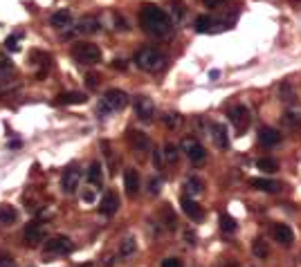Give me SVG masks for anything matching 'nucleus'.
Returning a JSON list of instances; mask_svg holds the SVG:
<instances>
[{"label": "nucleus", "instance_id": "393cba45", "mask_svg": "<svg viewBox=\"0 0 301 267\" xmlns=\"http://www.w3.org/2000/svg\"><path fill=\"white\" fill-rule=\"evenodd\" d=\"M135 251H137V240H135L133 236H128V238H124L122 243H119V256L128 258V256H133Z\"/></svg>", "mask_w": 301, "mask_h": 267}, {"label": "nucleus", "instance_id": "2f4dec72", "mask_svg": "<svg viewBox=\"0 0 301 267\" xmlns=\"http://www.w3.org/2000/svg\"><path fill=\"white\" fill-rule=\"evenodd\" d=\"M164 157H167L169 164H175L178 162V148H175L173 144H167L164 146Z\"/></svg>", "mask_w": 301, "mask_h": 267}, {"label": "nucleus", "instance_id": "4be33fe9", "mask_svg": "<svg viewBox=\"0 0 301 267\" xmlns=\"http://www.w3.org/2000/svg\"><path fill=\"white\" fill-rule=\"evenodd\" d=\"M249 186H254V189H259V191H267V193L279 191L277 182L265 180V178H252V180H249Z\"/></svg>", "mask_w": 301, "mask_h": 267}, {"label": "nucleus", "instance_id": "39448f33", "mask_svg": "<svg viewBox=\"0 0 301 267\" xmlns=\"http://www.w3.org/2000/svg\"><path fill=\"white\" fill-rule=\"evenodd\" d=\"M227 117H229V122L234 124V128H236L238 133H245V130L249 128V122H252L249 110L245 108V106H232L229 112H227Z\"/></svg>", "mask_w": 301, "mask_h": 267}, {"label": "nucleus", "instance_id": "ddd939ff", "mask_svg": "<svg viewBox=\"0 0 301 267\" xmlns=\"http://www.w3.org/2000/svg\"><path fill=\"white\" fill-rule=\"evenodd\" d=\"M117 209H119V197H117L115 191H108L104 197H101V204H99V211L104 215H115Z\"/></svg>", "mask_w": 301, "mask_h": 267}, {"label": "nucleus", "instance_id": "a18cd8bd", "mask_svg": "<svg viewBox=\"0 0 301 267\" xmlns=\"http://www.w3.org/2000/svg\"><path fill=\"white\" fill-rule=\"evenodd\" d=\"M185 240H189V243L193 245V240H196V236H193V231H185Z\"/></svg>", "mask_w": 301, "mask_h": 267}, {"label": "nucleus", "instance_id": "37998d69", "mask_svg": "<svg viewBox=\"0 0 301 267\" xmlns=\"http://www.w3.org/2000/svg\"><path fill=\"white\" fill-rule=\"evenodd\" d=\"M162 267H182V265H180L178 258H167V261H162Z\"/></svg>", "mask_w": 301, "mask_h": 267}, {"label": "nucleus", "instance_id": "7c9ffc66", "mask_svg": "<svg viewBox=\"0 0 301 267\" xmlns=\"http://www.w3.org/2000/svg\"><path fill=\"white\" fill-rule=\"evenodd\" d=\"M283 124L290 128H295V126H301V115L299 112H285L283 115Z\"/></svg>", "mask_w": 301, "mask_h": 267}, {"label": "nucleus", "instance_id": "b1692460", "mask_svg": "<svg viewBox=\"0 0 301 267\" xmlns=\"http://www.w3.org/2000/svg\"><path fill=\"white\" fill-rule=\"evenodd\" d=\"M88 182H90L93 186H101V182H104V173H101V164L99 162L90 164V169H88Z\"/></svg>", "mask_w": 301, "mask_h": 267}, {"label": "nucleus", "instance_id": "aec40b11", "mask_svg": "<svg viewBox=\"0 0 301 267\" xmlns=\"http://www.w3.org/2000/svg\"><path fill=\"white\" fill-rule=\"evenodd\" d=\"M211 137H214V144L218 148H227L229 146V137H227V130L223 124H211Z\"/></svg>", "mask_w": 301, "mask_h": 267}, {"label": "nucleus", "instance_id": "20e7f679", "mask_svg": "<svg viewBox=\"0 0 301 267\" xmlns=\"http://www.w3.org/2000/svg\"><path fill=\"white\" fill-rule=\"evenodd\" d=\"M72 56L83 65H93L101 61V50L94 43H75L72 45Z\"/></svg>", "mask_w": 301, "mask_h": 267}, {"label": "nucleus", "instance_id": "cd10ccee", "mask_svg": "<svg viewBox=\"0 0 301 267\" xmlns=\"http://www.w3.org/2000/svg\"><path fill=\"white\" fill-rule=\"evenodd\" d=\"M214 29V18L211 16H198L196 18V32H211Z\"/></svg>", "mask_w": 301, "mask_h": 267}, {"label": "nucleus", "instance_id": "de8ad7c7", "mask_svg": "<svg viewBox=\"0 0 301 267\" xmlns=\"http://www.w3.org/2000/svg\"><path fill=\"white\" fill-rule=\"evenodd\" d=\"M9 148H20V140H14V142H9Z\"/></svg>", "mask_w": 301, "mask_h": 267}, {"label": "nucleus", "instance_id": "6e6552de", "mask_svg": "<svg viewBox=\"0 0 301 267\" xmlns=\"http://www.w3.org/2000/svg\"><path fill=\"white\" fill-rule=\"evenodd\" d=\"M135 112H137L142 122H150L153 115H155V106H153V101L149 97H137L135 99Z\"/></svg>", "mask_w": 301, "mask_h": 267}, {"label": "nucleus", "instance_id": "4468645a", "mask_svg": "<svg viewBox=\"0 0 301 267\" xmlns=\"http://www.w3.org/2000/svg\"><path fill=\"white\" fill-rule=\"evenodd\" d=\"M128 144L133 146V151H137V153H146L150 148L149 137L144 133H139V130H131L128 133Z\"/></svg>", "mask_w": 301, "mask_h": 267}, {"label": "nucleus", "instance_id": "a211bd4d", "mask_svg": "<svg viewBox=\"0 0 301 267\" xmlns=\"http://www.w3.org/2000/svg\"><path fill=\"white\" fill-rule=\"evenodd\" d=\"M279 142H281V135H279V130H274V128H263L259 133V144L265 146V148L277 146Z\"/></svg>", "mask_w": 301, "mask_h": 267}, {"label": "nucleus", "instance_id": "a878e982", "mask_svg": "<svg viewBox=\"0 0 301 267\" xmlns=\"http://www.w3.org/2000/svg\"><path fill=\"white\" fill-rule=\"evenodd\" d=\"M169 14L175 18V20H182L185 18V5L180 0H169Z\"/></svg>", "mask_w": 301, "mask_h": 267}, {"label": "nucleus", "instance_id": "58836bf2", "mask_svg": "<svg viewBox=\"0 0 301 267\" xmlns=\"http://www.w3.org/2000/svg\"><path fill=\"white\" fill-rule=\"evenodd\" d=\"M5 45H7V50H9V52H16L18 47V36H7V41H5Z\"/></svg>", "mask_w": 301, "mask_h": 267}, {"label": "nucleus", "instance_id": "0eeeda50", "mask_svg": "<svg viewBox=\"0 0 301 267\" xmlns=\"http://www.w3.org/2000/svg\"><path fill=\"white\" fill-rule=\"evenodd\" d=\"M45 251L47 254H68L72 251V240L68 236H54L45 243Z\"/></svg>", "mask_w": 301, "mask_h": 267}, {"label": "nucleus", "instance_id": "1a4fd4ad", "mask_svg": "<svg viewBox=\"0 0 301 267\" xmlns=\"http://www.w3.org/2000/svg\"><path fill=\"white\" fill-rule=\"evenodd\" d=\"M43 238H45V225H43V222L34 220L25 227V243L36 245V243H41Z\"/></svg>", "mask_w": 301, "mask_h": 267}, {"label": "nucleus", "instance_id": "8fccbe9b", "mask_svg": "<svg viewBox=\"0 0 301 267\" xmlns=\"http://www.w3.org/2000/svg\"><path fill=\"white\" fill-rule=\"evenodd\" d=\"M83 267H93V265H83Z\"/></svg>", "mask_w": 301, "mask_h": 267}, {"label": "nucleus", "instance_id": "412c9836", "mask_svg": "<svg viewBox=\"0 0 301 267\" xmlns=\"http://www.w3.org/2000/svg\"><path fill=\"white\" fill-rule=\"evenodd\" d=\"M79 32L81 34H94V32H99V20L97 16H83L81 20H79Z\"/></svg>", "mask_w": 301, "mask_h": 267}, {"label": "nucleus", "instance_id": "c03bdc74", "mask_svg": "<svg viewBox=\"0 0 301 267\" xmlns=\"http://www.w3.org/2000/svg\"><path fill=\"white\" fill-rule=\"evenodd\" d=\"M205 2V7H218V5H223V0H203Z\"/></svg>", "mask_w": 301, "mask_h": 267}, {"label": "nucleus", "instance_id": "f03ea898", "mask_svg": "<svg viewBox=\"0 0 301 267\" xmlns=\"http://www.w3.org/2000/svg\"><path fill=\"white\" fill-rule=\"evenodd\" d=\"M135 63H137L139 70H144V72H160L164 68V63H167V58L155 47H142L135 54Z\"/></svg>", "mask_w": 301, "mask_h": 267}, {"label": "nucleus", "instance_id": "4c0bfd02", "mask_svg": "<svg viewBox=\"0 0 301 267\" xmlns=\"http://www.w3.org/2000/svg\"><path fill=\"white\" fill-rule=\"evenodd\" d=\"M86 86L90 88V90H94V88L99 86V74H94V72H90V74H86Z\"/></svg>", "mask_w": 301, "mask_h": 267}, {"label": "nucleus", "instance_id": "f704fd0d", "mask_svg": "<svg viewBox=\"0 0 301 267\" xmlns=\"http://www.w3.org/2000/svg\"><path fill=\"white\" fill-rule=\"evenodd\" d=\"M113 20H115V27L119 29V32H126V29H128L126 18H124V16H122V14H119V12H115V14H113Z\"/></svg>", "mask_w": 301, "mask_h": 267}, {"label": "nucleus", "instance_id": "bb28decb", "mask_svg": "<svg viewBox=\"0 0 301 267\" xmlns=\"http://www.w3.org/2000/svg\"><path fill=\"white\" fill-rule=\"evenodd\" d=\"M164 126H167L169 130H178V128L182 126V117H180L178 112H167V115H164Z\"/></svg>", "mask_w": 301, "mask_h": 267}, {"label": "nucleus", "instance_id": "ea45409f", "mask_svg": "<svg viewBox=\"0 0 301 267\" xmlns=\"http://www.w3.org/2000/svg\"><path fill=\"white\" fill-rule=\"evenodd\" d=\"M149 193L150 196H157V193H160V180H157V178H150L149 180Z\"/></svg>", "mask_w": 301, "mask_h": 267}, {"label": "nucleus", "instance_id": "473e14b6", "mask_svg": "<svg viewBox=\"0 0 301 267\" xmlns=\"http://www.w3.org/2000/svg\"><path fill=\"white\" fill-rule=\"evenodd\" d=\"M252 251H254V256H259V258H265L267 256V245L259 238V240H254V245H252Z\"/></svg>", "mask_w": 301, "mask_h": 267}, {"label": "nucleus", "instance_id": "c85d7f7f", "mask_svg": "<svg viewBox=\"0 0 301 267\" xmlns=\"http://www.w3.org/2000/svg\"><path fill=\"white\" fill-rule=\"evenodd\" d=\"M256 169L265 171V173H274V171L279 169V164L274 162V160H270V157H261L259 162H256Z\"/></svg>", "mask_w": 301, "mask_h": 267}, {"label": "nucleus", "instance_id": "f3484780", "mask_svg": "<svg viewBox=\"0 0 301 267\" xmlns=\"http://www.w3.org/2000/svg\"><path fill=\"white\" fill-rule=\"evenodd\" d=\"M86 99L88 97L83 92H63L54 99V104L56 106H79V104H86Z\"/></svg>", "mask_w": 301, "mask_h": 267}, {"label": "nucleus", "instance_id": "dca6fc26", "mask_svg": "<svg viewBox=\"0 0 301 267\" xmlns=\"http://www.w3.org/2000/svg\"><path fill=\"white\" fill-rule=\"evenodd\" d=\"M182 189H185V196L196 197V196H200V193L205 191V184H203V180H200V178H196V175H189V178L182 182Z\"/></svg>", "mask_w": 301, "mask_h": 267}, {"label": "nucleus", "instance_id": "e433bc0d", "mask_svg": "<svg viewBox=\"0 0 301 267\" xmlns=\"http://www.w3.org/2000/svg\"><path fill=\"white\" fill-rule=\"evenodd\" d=\"M12 61H9V58L7 56H2V54H0V74H7V72H12Z\"/></svg>", "mask_w": 301, "mask_h": 267}, {"label": "nucleus", "instance_id": "f257e3e1", "mask_svg": "<svg viewBox=\"0 0 301 267\" xmlns=\"http://www.w3.org/2000/svg\"><path fill=\"white\" fill-rule=\"evenodd\" d=\"M139 25L144 29L146 34L150 36H157V38H162V36H169L171 34V16H169L164 9H160L157 5H142L139 9Z\"/></svg>", "mask_w": 301, "mask_h": 267}, {"label": "nucleus", "instance_id": "c9c22d12", "mask_svg": "<svg viewBox=\"0 0 301 267\" xmlns=\"http://www.w3.org/2000/svg\"><path fill=\"white\" fill-rule=\"evenodd\" d=\"M0 267H16V261H14V256L5 254V251H0Z\"/></svg>", "mask_w": 301, "mask_h": 267}, {"label": "nucleus", "instance_id": "7ed1b4c3", "mask_svg": "<svg viewBox=\"0 0 301 267\" xmlns=\"http://www.w3.org/2000/svg\"><path fill=\"white\" fill-rule=\"evenodd\" d=\"M128 104V97L126 92H122V90H108V92L101 97V101H99V115H110V112H117L122 110L124 106Z\"/></svg>", "mask_w": 301, "mask_h": 267}, {"label": "nucleus", "instance_id": "72a5a7b5", "mask_svg": "<svg viewBox=\"0 0 301 267\" xmlns=\"http://www.w3.org/2000/svg\"><path fill=\"white\" fill-rule=\"evenodd\" d=\"M32 61H34V63H38V65H43V70H45L47 63H50V56H47V54H43V52H32Z\"/></svg>", "mask_w": 301, "mask_h": 267}, {"label": "nucleus", "instance_id": "09e8293b", "mask_svg": "<svg viewBox=\"0 0 301 267\" xmlns=\"http://www.w3.org/2000/svg\"><path fill=\"white\" fill-rule=\"evenodd\" d=\"M220 267H238V265H234V263H223Z\"/></svg>", "mask_w": 301, "mask_h": 267}, {"label": "nucleus", "instance_id": "2eb2a0df", "mask_svg": "<svg viewBox=\"0 0 301 267\" xmlns=\"http://www.w3.org/2000/svg\"><path fill=\"white\" fill-rule=\"evenodd\" d=\"M124 189H126V193L131 197L137 196V191H139V175H137V171H133V169L124 171Z\"/></svg>", "mask_w": 301, "mask_h": 267}, {"label": "nucleus", "instance_id": "a19ab883", "mask_svg": "<svg viewBox=\"0 0 301 267\" xmlns=\"http://www.w3.org/2000/svg\"><path fill=\"white\" fill-rule=\"evenodd\" d=\"M94 197H97V191H94V189H88V191H83L81 200L83 202H94Z\"/></svg>", "mask_w": 301, "mask_h": 267}, {"label": "nucleus", "instance_id": "9b49d317", "mask_svg": "<svg viewBox=\"0 0 301 267\" xmlns=\"http://www.w3.org/2000/svg\"><path fill=\"white\" fill-rule=\"evenodd\" d=\"M79 182H81V171L76 169V166H70V169L63 173L61 186H63V191L72 193V191H76V189H79Z\"/></svg>", "mask_w": 301, "mask_h": 267}, {"label": "nucleus", "instance_id": "9d476101", "mask_svg": "<svg viewBox=\"0 0 301 267\" xmlns=\"http://www.w3.org/2000/svg\"><path fill=\"white\" fill-rule=\"evenodd\" d=\"M272 238L277 240L279 245L288 247V245L295 243V231H292L288 225H281V222H277V225L272 227Z\"/></svg>", "mask_w": 301, "mask_h": 267}, {"label": "nucleus", "instance_id": "79ce46f5", "mask_svg": "<svg viewBox=\"0 0 301 267\" xmlns=\"http://www.w3.org/2000/svg\"><path fill=\"white\" fill-rule=\"evenodd\" d=\"M153 162H155V169H162V153L153 151Z\"/></svg>", "mask_w": 301, "mask_h": 267}, {"label": "nucleus", "instance_id": "423d86ee", "mask_svg": "<svg viewBox=\"0 0 301 267\" xmlns=\"http://www.w3.org/2000/svg\"><path fill=\"white\" fill-rule=\"evenodd\" d=\"M182 151H185V155L189 157V160H191L193 164H200V162H205V155H207V153H205V148H203V144H200V142L198 140H193V137H185V140H182Z\"/></svg>", "mask_w": 301, "mask_h": 267}, {"label": "nucleus", "instance_id": "f8f14e48", "mask_svg": "<svg viewBox=\"0 0 301 267\" xmlns=\"http://www.w3.org/2000/svg\"><path fill=\"white\" fill-rule=\"evenodd\" d=\"M180 207H182V211H185L187 215H189V218H191V220H203L205 218V211H203V207H200V204L198 202H193L191 197L189 196H182V200H180Z\"/></svg>", "mask_w": 301, "mask_h": 267}, {"label": "nucleus", "instance_id": "5701e85b", "mask_svg": "<svg viewBox=\"0 0 301 267\" xmlns=\"http://www.w3.org/2000/svg\"><path fill=\"white\" fill-rule=\"evenodd\" d=\"M18 218V211L12 204H0V225H14Z\"/></svg>", "mask_w": 301, "mask_h": 267}, {"label": "nucleus", "instance_id": "49530a36", "mask_svg": "<svg viewBox=\"0 0 301 267\" xmlns=\"http://www.w3.org/2000/svg\"><path fill=\"white\" fill-rule=\"evenodd\" d=\"M113 65H115L117 70H126V63H124V61H115Z\"/></svg>", "mask_w": 301, "mask_h": 267}, {"label": "nucleus", "instance_id": "c756f323", "mask_svg": "<svg viewBox=\"0 0 301 267\" xmlns=\"http://www.w3.org/2000/svg\"><path fill=\"white\" fill-rule=\"evenodd\" d=\"M220 229H223V231L225 233H234L236 231V220H234L232 215H220Z\"/></svg>", "mask_w": 301, "mask_h": 267}, {"label": "nucleus", "instance_id": "6ab92c4d", "mask_svg": "<svg viewBox=\"0 0 301 267\" xmlns=\"http://www.w3.org/2000/svg\"><path fill=\"white\" fill-rule=\"evenodd\" d=\"M50 25H52L54 29H68L70 25H72V14H70L68 9H58V12L50 18Z\"/></svg>", "mask_w": 301, "mask_h": 267}]
</instances>
